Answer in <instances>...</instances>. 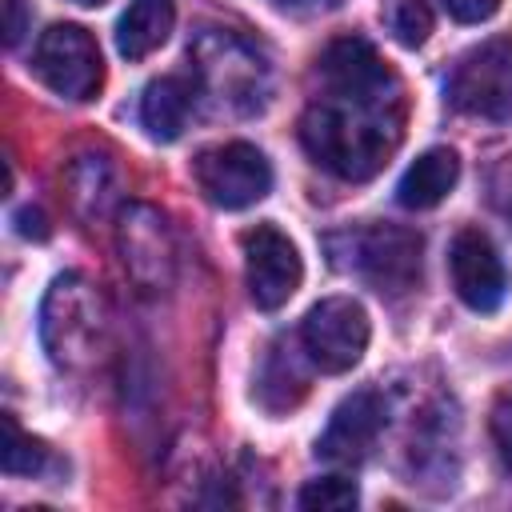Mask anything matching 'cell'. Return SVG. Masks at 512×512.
I'll return each instance as SVG.
<instances>
[{"label":"cell","mask_w":512,"mask_h":512,"mask_svg":"<svg viewBox=\"0 0 512 512\" xmlns=\"http://www.w3.org/2000/svg\"><path fill=\"white\" fill-rule=\"evenodd\" d=\"M172 24H176L172 0H132L124 8L120 24H116V48H120V56H128V60L152 56L172 36Z\"/></svg>","instance_id":"obj_17"},{"label":"cell","mask_w":512,"mask_h":512,"mask_svg":"<svg viewBox=\"0 0 512 512\" xmlns=\"http://www.w3.org/2000/svg\"><path fill=\"white\" fill-rule=\"evenodd\" d=\"M500 4H504V0H444V8H448L460 24H480V20L496 16Z\"/></svg>","instance_id":"obj_22"},{"label":"cell","mask_w":512,"mask_h":512,"mask_svg":"<svg viewBox=\"0 0 512 512\" xmlns=\"http://www.w3.org/2000/svg\"><path fill=\"white\" fill-rule=\"evenodd\" d=\"M456 180H460V160H456V152L452 148H428V152H420L412 164H408V172L400 176V184H396V200L404 204V208H436L452 188H456Z\"/></svg>","instance_id":"obj_15"},{"label":"cell","mask_w":512,"mask_h":512,"mask_svg":"<svg viewBox=\"0 0 512 512\" xmlns=\"http://www.w3.org/2000/svg\"><path fill=\"white\" fill-rule=\"evenodd\" d=\"M24 24H28V16H24V0H4V44H8V48L20 44Z\"/></svg>","instance_id":"obj_23"},{"label":"cell","mask_w":512,"mask_h":512,"mask_svg":"<svg viewBox=\"0 0 512 512\" xmlns=\"http://www.w3.org/2000/svg\"><path fill=\"white\" fill-rule=\"evenodd\" d=\"M492 440H496L500 464L512 472V400H496V408H492Z\"/></svg>","instance_id":"obj_21"},{"label":"cell","mask_w":512,"mask_h":512,"mask_svg":"<svg viewBox=\"0 0 512 512\" xmlns=\"http://www.w3.org/2000/svg\"><path fill=\"white\" fill-rule=\"evenodd\" d=\"M32 72L44 88H52L64 100H96L104 84V60L88 28L80 24H52L32 52Z\"/></svg>","instance_id":"obj_6"},{"label":"cell","mask_w":512,"mask_h":512,"mask_svg":"<svg viewBox=\"0 0 512 512\" xmlns=\"http://www.w3.org/2000/svg\"><path fill=\"white\" fill-rule=\"evenodd\" d=\"M368 336H372L368 312L352 296H328V300L312 304L300 324V344H304L312 368L332 372V376L360 364V356L368 352Z\"/></svg>","instance_id":"obj_7"},{"label":"cell","mask_w":512,"mask_h":512,"mask_svg":"<svg viewBox=\"0 0 512 512\" xmlns=\"http://www.w3.org/2000/svg\"><path fill=\"white\" fill-rule=\"evenodd\" d=\"M448 104L464 116L512 120V36H492L452 64Z\"/></svg>","instance_id":"obj_5"},{"label":"cell","mask_w":512,"mask_h":512,"mask_svg":"<svg viewBox=\"0 0 512 512\" xmlns=\"http://www.w3.org/2000/svg\"><path fill=\"white\" fill-rule=\"evenodd\" d=\"M76 4H88V8H96V4H104V0H76Z\"/></svg>","instance_id":"obj_26"},{"label":"cell","mask_w":512,"mask_h":512,"mask_svg":"<svg viewBox=\"0 0 512 512\" xmlns=\"http://www.w3.org/2000/svg\"><path fill=\"white\" fill-rule=\"evenodd\" d=\"M388 28L404 48H420L432 32V12L424 0H392L388 4Z\"/></svg>","instance_id":"obj_20"},{"label":"cell","mask_w":512,"mask_h":512,"mask_svg":"<svg viewBox=\"0 0 512 512\" xmlns=\"http://www.w3.org/2000/svg\"><path fill=\"white\" fill-rule=\"evenodd\" d=\"M448 272L456 296L472 312H496L508 296V272L496 244L480 228H460L448 248Z\"/></svg>","instance_id":"obj_11"},{"label":"cell","mask_w":512,"mask_h":512,"mask_svg":"<svg viewBox=\"0 0 512 512\" xmlns=\"http://www.w3.org/2000/svg\"><path fill=\"white\" fill-rule=\"evenodd\" d=\"M116 244H120L124 272H128V280L140 292H152L156 296V292L172 288V276H176V244H172L168 220L152 204H128L120 212Z\"/></svg>","instance_id":"obj_9"},{"label":"cell","mask_w":512,"mask_h":512,"mask_svg":"<svg viewBox=\"0 0 512 512\" xmlns=\"http://www.w3.org/2000/svg\"><path fill=\"white\" fill-rule=\"evenodd\" d=\"M0 464L8 476H36L48 464V448L40 440H32L12 416H4V448H0Z\"/></svg>","instance_id":"obj_18"},{"label":"cell","mask_w":512,"mask_h":512,"mask_svg":"<svg viewBox=\"0 0 512 512\" xmlns=\"http://www.w3.org/2000/svg\"><path fill=\"white\" fill-rule=\"evenodd\" d=\"M384 420H388V408L376 392H352L336 404V412L328 416V428L320 432L316 440V456L328 460V464H360L376 436L384 432Z\"/></svg>","instance_id":"obj_12"},{"label":"cell","mask_w":512,"mask_h":512,"mask_svg":"<svg viewBox=\"0 0 512 512\" xmlns=\"http://www.w3.org/2000/svg\"><path fill=\"white\" fill-rule=\"evenodd\" d=\"M40 340L56 368H92L108 344V308L96 284L80 272L52 280L40 304Z\"/></svg>","instance_id":"obj_2"},{"label":"cell","mask_w":512,"mask_h":512,"mask_svg":"<svg viewBox=\"0 0 512 512\" xmlns=\"http://www.w3.org/2000/svg\"><path fill=\"white\" fill-rule=\"evenodd\" d=\"M300 360H308L304 344L300 352L288 344H272L264 364H260V376H256V400L268 408V412H288L300 404V396L308 392V372L300 368Z\"/></svg>","instance_id":"obj_16"},{"label":"cell","mask_w":512,"mask_h":512,"mask_svg":"<svg viewBox=\"0 0 512 512\" xmlns=\"http://www.w3.org/2000/svg\"><path fill=\"white\" fill-rule=\"evenodd\" d=\"M280 8H324V4H332V0H276Z\"/></svg>","instance_id":"obj_25"},{"label":"cell","mask_w":512,"mask_h":512,"mask_svg":"<svg viewBox=\"0 0 512 512\" xmlns=\"http://www.w3.org/2000/svg\"><path fill=\"white\" fill-rule=\"evenodd\" d=\"M424 240L396 224H360L328 236V256L340 272L368 280L376 292H408L420 280Z\"/></svg>","instance_id":"obj_4"},{"label":"cell","mask_w":512,"mask_h":512,"mask_svg":"<svg viewBox=\"0 0 512 512\" xmlns=\"http://www.w3.org/2000/svg\"><path fill=\"white\" fill-rule=\"evenodd\" d=\"M316 76L320 92L300 116V144L336 180L364 184L404 140V84L360 36L332 40L316 60Z\"/></svg>","instance_id":"obj_1"},{"label":"cell","mask_w":512,"mask_h":512,"mask_svg":"<svg viewBox=\"0 0 512 512\" xmlns=\"http://www.w3.org/2000/svg\"><path fill=\"white\" fill-rule=\"evenodd\" d=\"M196 80L188 76H160L144 88V100H140V124L148 128L152 140L168 144L184 132L188 116H192V104H196Z\"/></svg>","instance_id":"obj_14"},{"label":"cell","mask_w":512,"mask_h":512,"mask_svg":"<svg viewBox=\"0 0 512 512\" xmlns=\"http://www.w3.org/2000/svg\"><path fill=\"white\" fill-rule=\"evenodd\" d=\"M192 56V80L204 96H212L224 112H260L268 100V64L264 56L240 40L228 28H204L196 44L188 48Z\"/></svg>","instance_id":"obj_3"},{"label":"cell","mask_w":512,"mask_h":512,"mask_svg":"<svg viewBox=\"0 0 512 512\" xmlns=\"http://www.w3.org/2000/svg\"><path fill=\"white\" fill-rule=\"evenodd\" d=\"M244 280L252 304L264 312H276L296 296L304 264L296 244L276 224H256L252 232H244Z\"/></svg>","instance_id":"obj_10"},{"label":"cell","mask_w":512,"mask_h":512,"mask_svg":"<svg viewBox=\"0 0 512 512\" xmlns=\"http://www.w3.org/2000/svg\"><path fill=\"white\" fill-rule=\"evenodd\" d=\"M64 196H68V208L76 220H84V224L104 220L120 200V180H116L112 160L104 152L72 156L64 168Z\"/></svg>","instance_id":"obj_13"},{"label":"cell","mask_w":512,"mask_h":512,"mask_svg":"<svg viewBox=\"0 0 512 512\" xmlns=\"http://www.w3.org/2000/svg\"><path fill=\"white\" fill-rule=\"evenodd\" d=\"M296 504L304 512H348L360 504V488L348 476H320V480H308L300 488Z\"/></svg>","instance_id":"obj_19"},{"label":"cell","mask_w":512,"mask_h":512,"mask_svg":"<svg viewBox=\"0 0 512 512\" xmlns=\"http://www.w3.org/2000/svg\"><path fill=\"white\" fill-rule=\"evenodd\" d=\"M196 184L200 192L228 212H240L272 192V164L256 144L228 140L216 148H204L196 156Z\"/></svg>","instance_id":"obj_8"},{"label":"cell","mask_w":512,"mask_h":512,"mask_svg":"<svg viewBox=\"0 0 512 512\" xmlns=\"http://www.w3.org/2000/svg\"><path fill=\"white\" fill-rule=\"evenodd\" d=\"M16 228H20V236H36V240H44V236H48V228H44V216H40L36 208H24V212H16Z\"/></svg>","instance_id":"obj_24"}]
</instances>
